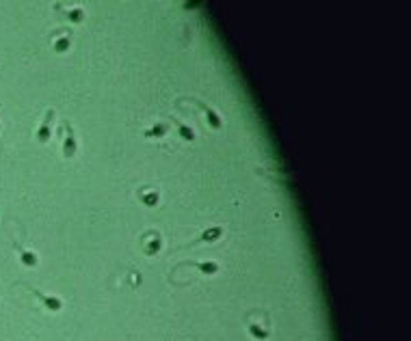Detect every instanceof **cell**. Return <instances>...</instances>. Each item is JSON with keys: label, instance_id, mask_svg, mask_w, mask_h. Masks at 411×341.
I'll list each match as a JSON object with an SVG mask.
<instances>
[{"label": "cell", "instance_id": "6da1fadb", "mask_svg": "<svg viewBox=\"0 0 411 341\" xmlns=\"http://www.w3.org/2000/svg\"><path fill=\"white\" fill-rule=\"evenodd\" d=\"M63 126V143H61V154L65 160H69V158H74L78 154V141H76V132L74 128H71V123L67 119L61 121Z\"/></svg>", "mask_w": 411, "mask_h": 341}, {"label": "cell", "instance_id": "7a4b0ae2", "mask_svg": "<svg viewBox=\"0 0 411 341\" xmlns=\"http://www.w3.org/2000/svg\"><path fill=\"white\" fill-rule=\"evenodd\" d=\"M193 104L201 108L204 110V117H206V123H208V128L214 130V132H219V130H223V117L219 115V110L212 106H208L206 101H201V99H193Z\"/></svg>", "mask_w": 411, "mask_h": 341}, {"label": "cell", "instance_id": "3957f363", "mask_svg": "<svg viewBox=\"0 0 411 341\" xmlns=\"http://www.w3.org/2000/svg\"><path fill=\"white\" fill-rule=\"evenodd\" d=\"M162 246H165V240H162V236L158 234L156 229L147 231L145 238H143V253H145L147 257H156L158 253L162 251Z\"/></svg>", "mask_w": 411, "mask_h": 341}, {"label": "cell", "instance_id": "277c9868", "mask_svg": "<svg viewBox=\"0 0 411 341\" xmlns=\"http://www.w3.org/2000/svg\"><path fill=\"white\" fill-rule=\"evenodd\" d=\"M71 48V28H59L52 33V50L56 54H65Z\"/></svg>", "mask_w": 411, "mask_h": 341}, {"label": "cell", "instance_id": "5b68a950", "mask_svg": "<svg viewBox=\"0 0 411 341\" xmlns=\"http://www.w3.org/2000/svg\"><path fill=\"white\" fill-rule=\"evenodd\" d=\"M136 199H139L145 207H156L160 203V188L156 186H143L136 190Z\"/></svg>", "mask_w": 411, "mask_h": 341}, {"label": "cell", "instance_id": "8992f818", "mask_svg": "<svg viewBox=\"0 0 411 341\" xmlns=\"http://www.w3.org/2000/svg\"><path fill=\"white\" fill-rule=\"evenodd\" d=\"M54 108H48L46 110V117H43L41 121V126L37 130V141L39 143H48L50 141V136H52V123H54Z\"/></svg>", "mask_w": 411, "mask_h": 341}, {"label": "cell", "instance_id": "52a82bcc", "mask_svg": "<svg viewBox=\"0 0 411 341\" xmlns=\"http://www.w3.org/2000/svg\"><path fill=\"white\" fill-rule=\"evenodd\" d=\"M171 123H176L178 134H180V139H182L184 143H195V141H197V132H195L191 126H186V123H182V121L176 119V117H171Z\"/></svg>", "mask_w": 411, "mask_h": 341}, {"label": "cell", "instance_id": "ba28073f", "mask_svg": "<svg viewBox=\"0 0 411 341\" xmlns=\"http://www.w3.org/2000/svg\"><path fill=\"white\" fill-rule=\"evenodd\" d=\"M167 132H169V121H156L154 126L143 132V136H145V139H165Z\"/></svg>", "mask_w": 411, "mask_h": 341}, {"label": "cell", "instance_id": "9c48e42d", "mask_svg": "<svg viewBox=\"0 0 411 341\" xmlns=\"http://www.w3.org/2000/svg\"><path fill=\"white\" fill-rule=\"evenodd\" d=\"M223 238V227H219V224H214V227H208L201 231V236L197 238V242L201 244H210V242H216Z\"/></svg>", "mask_w": 411, "mask_h": 341}, {"label": "cell", "instance_id": "30bf717a", "mask_svg": "<svg viewBox=\"0 0 411 341\" xmlns=\"http://www.w3.org/2000/svg\"><path fill=\"white\" fill-rule=\"evenodd\" d=\"M35 296L41 300V304L50 311H61L63 309V300L59 296H48V294H41V292H35Z\"/></svg>", "mask_w": 411, "mask_h": 341}, {"label": "cell", "instance_id": "8fae6325", "mask_svg": "<svg viewBox=\"0 0 411 341\" xmlns=\"http://www.w3.org/2000/svg\"><path fill=\"white\" fill-rule=\"evenodd\" d=\"M247 330H249V335H251V337H254V339H260V341H266V339L271 337L269 326H264V324H260V322H249Z\"/></svg>", "mask_w": 411, "mask_h": 341}, {"label": "cell", "instance_id": "7c38bea8", "mask_svg": "<svg viewBox=\"0 0 411 341\" xmlns=\"http://www.w3.org/2000/svg\"><path fill=\"white\" fill-rule=\"evenodd\" d=\"M85 18H87V13H85V9L83 7H74V9H69V11H65V20L69 22V24H83L85 22Z\"/></svg>", "mask_w": 411, "mask_h": 341}, {"label": "cell", "instance_id": "4fadbf2b", "mask_svg": "<svg viewBox=\"0 0 411 341\" xmlns=\"http://www.w3.org/2000/svg\"><path fill=\"white\" fill-rule=\"evenodd\" d=\"M191 266L197 268L201 274H216L219 272V264H216V261H195Z\"/></svg>", "mask_w": 411, "mask_h": 341}, {"label": "cell", "instance_id": "5bb4252c", "mask_svg": "<svg viewBox=\"0 0 411 341\" xmlns=\"http://www.w3.org/2000/svg\"><path fill=\"white\" fill-rule=\"evenodd\" d=\"M20 257H22V261H24L28 268H35V266L39 264V257L35 255L33 251H20Z\"/></svg>", "mask_w": 411, "mask_h": 341}]
</instances>
